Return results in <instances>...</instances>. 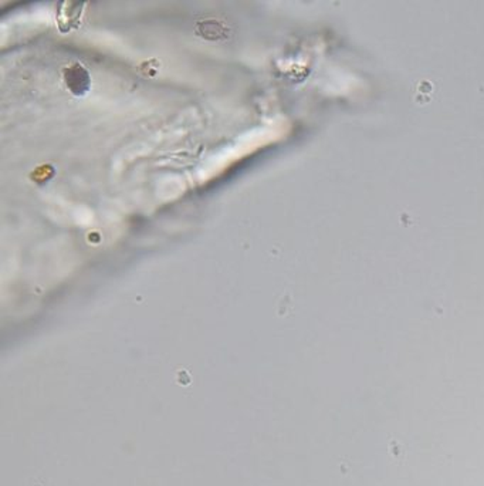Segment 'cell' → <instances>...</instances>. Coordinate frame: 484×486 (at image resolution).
I'll return each mask as SVG.
<instances>
[{
    "label": "cell",
    "mask_w": 484,
    "mask_h": 486,
    "mask_svg": "<svg viewBox=\"0 0 484 486\" xmlns=\"http://www.w3.org/2000/svg\"><path fill=\"white\" fill-rule=\"evenodd\" d=\"M196 33L203 36L208 40H220L227 37V29L217 20H206L199 22L196 26Z\"/></svg>",
    "instance_id": "cell-2"
},
{
    "label": "cell",
    "mask_w": 484,
    "mask_h": 486,
    "mask_svg": "<svg viewBox=\"0 0 484 486\" xmlns=\"http://www.w3.org/2000/svg\"><path fill=\"white\" fill-rule=\"evenodd\" d=\"M64 81L68 90L78 97L84 96L91 86L90 74L82 64H74L64 68Z\"/></svg>",
    "instance_id": "cell-1"
}]
</instances>
